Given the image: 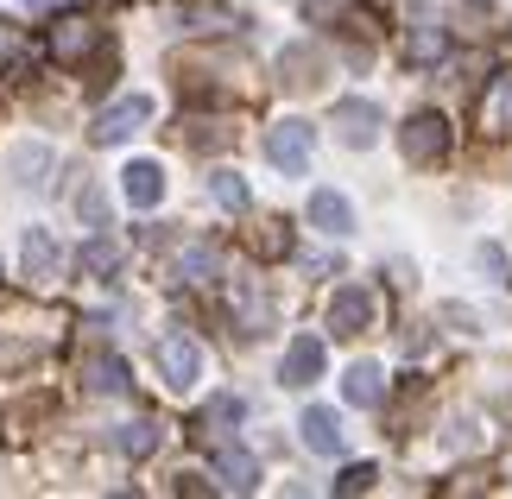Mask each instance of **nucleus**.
<instances>
[{
	"mask_svg": "<svg viewBox=\"0 0 512 499\" xmlns=\"http://www.w3.org/2000/svg\"><path fill=\"white\" fill-rule=\"evenodd\" d=\"M222 424H241V398H234V392H222V398H209V411L203 417H196V430H222Z\"/></svg>",
	"mask_w": 512,
	"mask_h": 499,
	"instance_id": "obj_24",
	"label": "nucleus"
},
{
	"mask_svg": "<svg viewBox=\"0 0 512 499\" xmlns=\"http://www.w3.org/2000/svg\"><path fill=\"white\" fill-rule=\"evenodd\" d=\"M373 481H380V468H373V462H354V468H342V474H336V493H342V499H354V493H367Z\"/></svg>",
	"mask_w": 512,
	"mask_h": 499,
	"instance_id": "obj_26",
	"label": "nucleus"
},
{
	"mask_svg": "<svg viewBox=\"0 0 512 499\" xmlns=\"http://www.w3.org/2000/svg\"><path fill=\"white\" fill-rule=\"evenodd\" d=\"M405 57H411L418 70L443 64V57H449V32H443V26H430V19H424V26H411V32H405Z\"/></svg>",
	"mask_w": 512,
	"mask_h": 499,
	"instance_id": "obj_17",
	"label": "nucleus"
},
{
	"mask_svg": "<svg viewBox=\"0 0 512 499\" xmlns=\"http://www.w3.org/2000/svg\"><path fill=\"white\" fill-rule=\"evenodd\" d=\"M83 386L102 392V398H121L127 392V361H121V354H89V361H83Z\"/></svg>",
	"mask_w": 512,
	"mask_h": 499,
	"instance_id": "obj_16",
	"label": "nucleus"
},
{
	"mask_svg": "<svg viewBox=\"0 0 512 499\" xmlns=\"http://www.w3.org/2000/svg\"><path fill=\"white\" fill-rule=\"evenodd\" d=\"M215 474H222V487L228 493H253V487H260V462H253V455L247 449H215Z\"/></svg>",
	"mask_w": 512,
	"mask_h": 499,
	"instance_id": "obj_15",
	"label": "nucleus"
},
{
	"mask_svg": "<svg viewBox=\"0 0 512 499\" xmlns=\"http://www.w3.org/2000/svg\"><path fill=\"white\" fill-rule=\"evenodd\" d=\"M13 184L19 190H45V171H51V152L45 146H13Z\"/></svg>",
	"mask_w": 512,
	"mask_h": 499,
	"instance_id": "obj_19",
	"label": "nucleus"
},
{
	"mask_svg": "<svg viewBox=\"0 0 512 499\" xmlns=\"http://www.w3.org/2000/svg\"><path fill=\"white\" fill-rule=\"evenodd\" d=\"M121 190H127V203H133V209H152V203L165 196V171L152 165V158H133V165L121 171Z\"/></svg>",
	"mask_w": 512,
	"mask_h": 499,
	"instance_id": "obj_11",
	"label": "nucleus"
},
{
	"mask_svg": "<svg viewBox=\"0 0 512 499\" xmlns=\"http://www.w3.org/2000/svg\"><path fill=\"white\" fill-rule=\"evenodd\" d=\"M76 259H83V272H95V278H108L114 266H121V241H108V234H95V241H89L83 253H76Z\"/></svg>",
	"mask_w": 512,
	"mask_h": 499,
	"instance_id": "obj_22",
	"label": "nucleus"
},
{
	"mask_svg": "<svg viewBox=\"0 0 512 499\" xmlns=\"http://www.w3.org/2000/svg\"><path fill=\"white\" fill-rule=\"evenodd\" d=\"M399 146H405V158H411V165H437V158L449 152V121H443L437 108L411 114V121H405V133H399Z\"/></svg>",
	"mask_w": 512,
	"mask_h": 499,
	"instance_id": "obj_3",
	"label": "nucleus"
},
{
	"mask_svg": "<svg viewBox=\"0 0 512 499\" xmlns=\"http://www.w3.org/2000/svg\"><path fill=\"white\" fill-rule=\"evenodd\" d=\"M317 373H323V342H317V335H298V342L285 348V367H279V379H285V386H310Z\"/></svg>",
	"mask_w": 512,
	"mask_h": 499,
	"instance_id": "obj_14",
	"label": "nucleus"
},
{
	"mask_svg": "<svg viewBox=\"0 0 512 499\" xmlns=\"http://www.w3.org/2000/svg\"><path fill=\"white\" fill-rule=\"evenodd\" d=\"M266 158H272L285 177L310 171V121H279V127L266 133Z\"/></svg>",
	"mask_w": 512,
	"mask_h": 499,
	"instance_id": "obj_4",
	"label": "nucleus"
},
{
	"mask_svg": "<svg viewBox=\"0 0 512 499\" xmlns=\"http://www.w3.org/2000/svg\"><path fill=\"white\" fill-rule=\"evenodd\" d=\"M342 398H348V405H361V411H380L386 405V373L373 367V361H354L342 373Z\"/></svg>",
	"mask_w": 512,
	"mask_h": 499,
	"instance_id": "obj_8",
	"label": "nucleus"
},
{
	"mask_svg": "<svg viewBox=\"0 0 512 499\" xmlns=\"http://www.w3.org/2000/svg\"><path fill=\"white\" fill-rule=\"evenodd\" d=\"M291 247V234H285V222H260V234H253V253H266V259H279Z\"/></svg>",
	"mask_w": 512,
	"mask_h": 499,
	"instance_id": "obj_27",
	"label": "nucleus"
},
{
	"mask_svg": "<svg viewBox=\"0 0 512 499\" xmlns=\"http://www.w3.org/2000/svg\"><path fill=\"white\" fill-rule=\"evenodd\" d=\"M487 133H512V76H500L487 95Z\"/></svg>",
	"mask_w": 512,
	"mask_h": 499,
	"instance_id": "obj_23",
	"label": "nucleus"
},
{
	"mask_svg": "<svg viewBox=\"0 0 512 499\" xmlns=\"http://www.w3.org/2000/svg\"><path fill=\"white\" fill-rule=\"evenodd\" d=\"M298 430H304V449H310V455H336V449H342V417L323 411V405H310V411L298 417Z\"/></svg>",
	"mask_w": 512,
	"mask_h": 499,
	"instance_id": "obj_12",
	"label": "nucleus"
},
{
	"mask_svg": "<svg viewBox=\"0 0 512 499\" xmlns=\"http://www.w3.org/2000/svg\"><path fill=\"white\" fill-rule=\"evenodd\" d=\"M336 139L354 152H367L373 139H380V108L361 102V95H348V102H336Z\"/></svg>",
	"mask_w": 512,
	"mask_h": 499,
	"instance_id": "obj_5",
	"label": "nucleus"
},
{
	"mask_svg": "<svg viewBox=\"0 0 512 499\" xmlns=\"http://www.w3.org/2000/svg\"><path fill=\"white\" fill-rule=\"evenodd\" d=\"M367 323H373V291L367 285H342L329 297V329L336 335H361Z\"/></svg>",
	"mask_w": 512,
	"mask_h": 499,
	"instance_id": "obj_6",
	"label": "nucleus"
},
{
	"mask_svg": "<svg viewBox=\"0 0 512 499\" xmlns=\"http://www.w3.org/2000/svg\"><path fill=\"white\" fill-rule=\"evenodd\" d=\"M159 436H165V430L152 424V417H133V424H121V430H114V449L140 462V455H152V449H159Z\"/></svg>",
	"mask_w": 512,
	"mask_h": 499,
	"instance_id": "obj_20",
	"label": "nucleus"
},
{
	"mask_svg": "<svg viewBox=\"0 0 512 499\" xmlns=\"http://www.w3.org/2000/svg\"><path fill=\"white\" fill-rule=\"evenodd\" d=\"M190 146H222V139H228V127H215V121H190Z\"/></svg>",
	"mask_w": 512,
	"mask_h": 499,
	"instance_id": "obj_30",
	"label": "nucleus"
},
{
	"mask_svg": "<svg viewBox=\"0 0 512 499\" xmlns=\"http://www.w3.org/2000/svg\"><path fill=\"white\" fill-rule=\"evenodd\" d=\"M506 474H512V462H506Z\"/></svg>",
	"mask_w": 512,
	"mask_h": 499,
	"instance_id": "obj_32",
	"label": "nucleus"
},
{
	"mask_svg": "<svg viewBox=\"0 0 512 499\" xmlns=\"http://www.w3.org/2000/svg\"><path fill=\"white\" fill-rule=\"evenodd\" d=\"M209 196H215V203H222L228 215H241V209L253 203L247 184H241V171H209Z\"/></svg>",
	"mask_w": 512,
	"mask_h": 499,
	"instance_id": "obj_21",
	"label": "nucleus"
},
{
	"mask_svg": "<svg viewBox=\"0 0 512 499\" xmlns=\"http://www.w3.org/2000/svg\"><path fill=\"white\" fill-rule=\"evenodd\" d=\"M279 76H285L291 89H323L329 64H323V51H310V45H285L279 51Z\"/></svg>",
	"mask_w": 512,
	"mask_h": 499,
	"instance_id": "obj_9",
	"label": "nucleus"
},
{
	"mask_svg": "<svg viewBox=\"0 0 512 499\" xmlns=\"http://www.w3.org/2000/svg\"><path fill=\"white\" fill-rule=\"evenodd\" d=\"M310 228H323V234H354V209H348V196L336 190H310Z\"/></svg>",
	"mask_w": 512,
	"mask_h": 499,
	"instance_id": "obj_13",
	"label": "nucleus"
},
{
	"mask_svg": "<svg viewBox=\"0 0 512 499\" xmlns=\"http://www.w3.org/2000/svg\"><path fill=\"white\" fill-rule=\"evenodd\" d=\"M89 51H102V26H95V19H64V26L51 32V57H57V64H83Z\"/></svg>",
	"mask_w": 512,
	"mask_h": 499,
	"instance_id": "obj_7",
	"label": "nucleus"
},
{
	"mask_svg": "<svg viewBox=\"0 0 512 499\" xmlns=\"http://www.w3.org/2000/svg\"><path fill=\"white\" fill-rule=\"evenodd\" d=\"M57 259H64V253H57V241H51V234H45V228H26L19 266H26V278H32V285H51V278H57Z\"/></svg>",
	"mask_w": 512,
	"mask_h": 499,
	"instance_id": "obj_10",
	"label": "nucleus"
},
{
	"mask_svg": "<svg viewBox=\"0 0 512 499\" xmlns=\"http://www.w3.org/2000/svg\"><path fill=\"white\" fill-rule=\"evenodd\" d=\"M152 121V102H146V95H121V102H108L102 114H95V146H121V139H133V133H140Z\"/></svg>",
	"mask_w": 512,
	"mask_h": 499,
	"instance_id": "obj_2",
	"label": "nucleus"
},
{
	"mask_svg": "<svg viewBox=\"0 0 512 499\" xmlns=\"http://www.w3.org/2000/svg\"><path fill=\"white\" fill-rule=\"evenodd\" d=\"M171 272H177V285H209V278L222 272V253L196 241V247H184V253H177V266H171Z\"/></svg>",
	"mask_w": 512,
	"mask_h": 499,
	"instance_id": "obj_18",
	"label": "nucleus"
},
{
	"mask_svg": "<svg viewBox=\"0 0 512 499\" xmlns=\"http://www.w3.org/2000/svg\"><path fill=\"white\" fill-rule=\"evenodd\" d=\"M342 13H348V0H304V19H317V26H329Z\"/></svg>",
	"mask_w": 512,
	"mask_h": 499,
	"instance_id": "obj_29",
	"label": "nucleus"
},
{
	"mask_svg": "<svg viewBox=\"0 0 512 499\" xmlns=\"http://www.w3.org/2000/svg\"><path fill=\"white\" fill-rule=\"evenodd\" d=\"M159 373H165L171 392H190L196 379H203V348H196V335H184V329L159 335Z\"/></svg>",
	"mask_w": 512,
	"mask_h": 499,
	"instance_id": "obj_1",
	"label": "nucleus"
},
{
	"mask_svg": "<svg viewBox=\"0 0 512 499\" xmlns=\"http://www.w3.org/2000/svg\"><path fill=\"white\" fill-rule=\"evenodd\" d=\"M19 57H26V38H19L13 26H0V76L19 70Z\"/></svg>",
	"mask_w": 512,
	"mask_h": 499,
	"instance_id": "obj_28",
	"label": "nucleus"
},
{
	"mask_svg": "<svg viewBox=\"0 0 512 499\" xmlns=\"http://www.w3.org/2000/svg\"><path fill=\"white\" fill-rule=\"evenodd\" d=\"M76 215H83L89 228H108V196H102V184H83V190H76Z\"/></svg>",
	"mask_w": 512,
	"mask_h": 499,
	"instance_id": "obj_25",
	"label": "nucleus"
},
{
	"mask_svg": "<svg viewBox=\"0 0 512 499\" xmlns=\"http://www.w3.org/2000/svg\"><path fill=\"white\" fill-rule=\"evenodd\" d=\"M26 13H51V7H64V0H19Z\"/></svg>",
	"mask_w": 512,
	"mask_h": 499,
	"instance_id": "obj_31",
	"label": "nucleus"
}]
</instances>
